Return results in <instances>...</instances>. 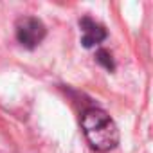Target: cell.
<instances>
[{
    "instance_id": "1",
    "label": "cell",
    "mask_w": 153,
    "mask_h": 153,
    "mask_svg": "<svg viewBox=\"0 0 153 153\" xmlns=\"http://www.w3.org/2000/svg\"><path fill=\"white\" fill-rule=\"evenodd\" d=\"M81 126L87 140L97 151H110L119 142V130L115 123L106 112L99 108L87 110L81 117Z\"/></svg>"
},
{
    "instance_id": "2",
    "label": "cell",
    "mask_w": 153,
    "mask_h": 153,
    "mask_svg": "<svg viewBox=\"0 0 153 153\" xmlns=\"http://www.w3.org/2000/svg\"><path fill=\"white\" fill-rule=\"evenodd\" d=\"M45 38V25L33 16H24L16 22V40L27 47V49H34L38 43H42V40Z\"/></svg>"
},
{
    "instance_id": "3",
    "label": "cell",
    "mask_w": 153,
    "mask_h": 153,
    "mask_svg": "<svg viewBox=\"0 0 153 153\" xmlns=\"http://www.w3.org/2000/svg\"><path fill=\"white\" fill-rule=\"evenodd\" d=\"M79 25L83 29L81 43L85 47H92V45H96V43H99V42H103L106 38V31L99 24H96L94 20H90V18H83L79 22Z\"/></svg>"
},
{
    "instance_id": "4",
    "label": "cell",
    "mask_w": 153,
    "mask_h": 153,
    "mask_svg": "<svg viewBox=\"0 0 153 153\" xmlns=\"http://www.w3.org/2000/svg\"><path fill=\"white\" fill-rule=\"evenodd\" d=\"M96 59L105 67V68H108V70H114V59H112V54L108 52V51H97V54H96Z\"/></svg>"
}]
</instances>
